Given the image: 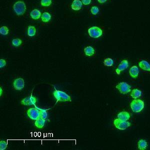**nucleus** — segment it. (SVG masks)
I'll return each mask as SVG.
<instances>
[{
	"label": "nucleus",
	"mask_w": 150,
	"mask_h": 150,
	"mask_svg": "<svg viewBox=\"0 0 150 150\" xmlns=\"http://www.w3.org/2000/svg\"><path fill=\"white\" fill-rule=\"evenodd\" d=\"M30 15H31L32 18L34 20H38V19H40L41 17L42 16L41 12L37 9H35L32 11L31 12Z\"/></svg>",
	"instance_id": "15"
},
{
	"label": "nucleus",
	"mask_w": 150,
	"mask_h": 150,
	"mask_svg": "<svg viewBox=\"0 0 150 150\" xmlns=\"http://www.w3.org/2000/svg\"><path fill=\"white\" fill-rule=\"evenodd\" d=\"M53 95L54 96L55 98L58 101H61V102L71 101V97L65 92L59 90H55L54 92H53Z\"/></svg>",
	"instance_id": "2"
},
{
	"label": "nucleus",
	"mask_w": 150,
	"mask_h": 150,
	"mask_svg": "<svg viewBox=\"0 0 150 150\" xmlns=\"http://www.w3.org/2000/svg\"><path fill=\"white\" fill-rule=\"evenodd\" d=\"M41 3L42 6H49L52 4V0H41Z\"/></svg>",
	"instance_id": "25"
},
{
	"label": "nucleus",
	"mask_w": 150,
	"mask_h": 150,
	"mask_svg": "<svg viewBox=\"0 0 150 150\" xmlns=\"http://www.w3.org/2000/svg\"><path fill=\"white\" fill-rule=\"evenodd\" d=\"M6 65V62L4 59L0 60V68H2L3 67H5Z\"/></svg>",
	"instance_id": "29"
},
{
	"label": "nucleus",
	"mask_w": 150,
	"mask_h": 150,
	"mask_svg": "<svg viewBox=\"0 0 150 150\" xmlns=\"http://www.w3.org/2000/svg\"><path fill=\"white\" fill-rule=\"evenodd\" d=\"M36 102H37V98L32 96L24 98L22 100L21 104L25 106H31L35 104Z\"/></svg>",
	"instance_id": "8"
},
{
	"label": "nucleus",
	"mask_w": 150,
	"mask_h": 150,
	"mask_svg": "<svg viewBox=\"0 0 150 150\" xmlns=\"http://www.w3.org/2000/svg\"><path fill=\"white\" fill-rule=\"evenodd\" d=\"M82 2L85 5H88L91 3V0H82Z\"/></svg>",
	"instance_id": "30"
},
{
	"label": "nucleus",
	"mask_w": 150,
	"mask_h": 150,
	"mask_svg": "<svg viewBox=\"0 0 150 150\" xmlns=\"http://www.w3.org/2000/svg\"><path fill=\"white\" fill-rule=\"evenodd\" d=\"M144 107V103L141 100H134L131 103V108L133 112H140Z\"/></svg>",
	"instance_id": "3"
},
{
	"label": "nucleus",
	"mask_w": 150,
	"mask_h": 150,
	"mask_svg": "<svg viewBox=\"0 0 150 150\" xmlns=\"http://www.w3.org/2000/svg\"><path fill=\"white\" fill-rule=\"evenodd\" d=\"M48 114L46 111L41 110L40 111V119H45L47 118Z\"/></svg>",
	"instance_id": "26"
},
{
	"label": "nucleus",
	"mask_w": 150,
	"mask_h": 150,
	"mask_svg": "<svg viewBox=\"0 0 150 150\" xmlns=\"http://www.w3.org/2000/svg\"><path fill=\"white\" fill-rule=\"evenodd\" d=\"M139 67L141 69L144 70V71H149L150 72V64L146 61H141L139 64Z\"/></svg>",
	"instance_id": "13"
},
{
	"label": "nucleus",
	"mask_w": 150,
	"mask_h": 150,
	"mask_svg": "<svg viewBox=\"0 0 150 150\" xmlns=\"http://www.w3.org/2000/svg\"><path fill=\"white\" fill-rule=\"evenodd\" d=\"M14 87L16 90H23L25 86V82L24 80L22 78H19L15 80L13 83Z\"/></svg>",
	"instance_id": "9"
},
{
	"label": "nucleus",
	"mask_w": 150,
	"mask_h": 150,
	"mask_svg": "<svg viewBox=\"0 0 150 150\" xmlns=\"http://www.w3.org/2000/svg\"><path fill=\"white\" fill-rule=\"evenodd\" d=\"M113 64H114V61L112 59H105L104 61V64L105 66H107V67L112 66Z\"/></svg>",
	"instance_id": "22"
},
{
	"label": "nucleus",
	"mask_w": 150,
	"mask_h": 150,
	"mask_svg": "<svg viewBox=\"0 0 150 150\" xmlns=\"http://www.w3.org/2000/svg\"><path fill=\"white\" fill-rule=\"evenodd\" d=\"M107 0H98V2L100 3V4H103V3H105L106 2Z\"/></svg>",
	"instance_id": "31"
},
{
	"label": "nucleus",
	"mask_w": 150,
	"mask_h": 150,
	"mask_svg": "<svg viewBox=\"0 0 150 150\" xmlns=\"http://www.w3.org/2000/svg\"><path fill=\"white\" fill-rule=\"evenodd\" d=\"M8 144L6 142L4 141H1L0 142V150H4L7 148Z\"/></svg>",
	"instance_id": "27"
},
{
	"label": "nucleus",
	"mask_w": 150,
	"mask_h": 150,
	"mask_svg": "<svg viewBox=\"0 0 150 150\" xmlns=\"http://www.w3.org/2000/svg\"><path fill=\"white\" fill-rule=\"evenodd\" d=\"M116 88L119 90L120 93L122 94H128L131 92V87L127 83L122 82L116 86Z\"/></svg>",
	"instance_id": "6"
},
{
	"label": "nucleus",
	"mask_w": 150,
	"mask_h": 150,
	"mask_svg": "<svg viewBox=\"0 0 150 150\" xmlns=\"http://www.w3.org/2000/svg\"><path fill=\"white\" fill-rule=\"evenodd\" d=\"M88 33L91 37L97 38L102 35L103 31L99 28L94 26L89 29Z\"/></svg>",
	"instance_id": "5"
},
{
	"label": "nucleus",
	"mask_w": 150,
	"mask_h": 150,
	"mask_svg": "<svg viewBox=\"0 0 150 150\" xmlns=\"http://www.w3.org/2000/svg\"><path fill=\"white\" fill-rule=\"evenodd\" d=\"M114 124L117 129L119 130H125L130 126L131 124L127 121H123L119 119H115Z\"/></svg>",
	"instance_id": "4"
},
{
	"label": "nucleus",
	"mask_w": 150,
	"mask_h": 150,
	"mask_svg": "<svg viewBox=\"0 0 150 150\" xmlns=\"http://www.w3.org/2000/svg\"><path fill=\"white\" fill-rule=\"evenodd\" d=\"M42 20L44 22H48L51 19V16L49 13L44 12L41 16Z\"/></svg>",
	"instance_id": "21"
},
{
	"label": "nucleus",
	"mask_w": 150,
	"mask_h": 150,
	"mask_svg": "<svg viewBox=\"0 0 150 150\" xmlns=\"http://www.w3.org/2000/svg\"><path fill=\"white\" fill-rule=\"evenodd\" d=\"M118 119L123 120V121H127L130 119V115L129 113L124 111V112H122L119 113L118 115Z\"/></svg>",
	"instance_id": "14"
},
{
	"label": "nucleus",
	"mask_w": 150,
	"mask_h": 150,
	"mask_svg": "<svg viewBox=\"0 0 150 150\" xmlns=\"http://www.w3.org/2000/svg\"><path fill=\"white\" fill-rule=\"evenodd\" d=\"M99 12V9L98 7L93 6L91 8V12L92 13V14L95 15H97Z\"/></svg>",
	"instance_id": "28"
},
{
	"label": "nucleus",
	"mask_w": 150,
	"mask_h": 150,
	"mask_svg": "<svg viewBox=\"0 0 150 150\" xmlns=\"http://www.w3.org/2000/svg\"><path fill=\"white\" fill-rule=\"evenodd\" d=\"M82 7V2L79 0H74L72 4V9L73 10H80Z\"/></svg>",
	"instance_id": "11"
},
{
	"label": "nucleus",
	"mask_w": 150,
	"mask_h": 150,
	"mask_svg": "<svg viewBox=\"0 0 150 150\" xmlns=\"http://www.w3.org/2000/svg\"><path fill=\"white\" fill-rule=\"evenodd\" d=\"M0 90H1V92H0V96H2V95L3 92L2 89L1 88H0Z\"/></svg>",
	"instance_id": "32"
},
{
	"label": "nucleus",
	"mask_w": 150,
	"mask_h": 150,
	"mask_svg": "<svg viewBox=\"0 0 150 150\" xmlns=\"http://www.w3.org/2000/svg\"><path fill=\"white\" fill-rule=\"evenodd\" d=\"M85 53L86 55V56H87L91 57L93 56L95 54V50L94 48L92 47H87L86 48H85Z\"/></svg>",
	"instance_id": "16"
},
{
	"label": "nucleus",
	"mask_w": 150,
	"mask_h": 150,
	"mask_svg": "<svg viewBox=\"0 0 150 150\" xmlns=\"http://www.w3.org/2000/svg\"><path fill=\"white\" fill-rule=\"evenodd\" d=\"M130 75L132 77L136 78L139 75V69L137 66H134L132 67L129 71Z\"/></svg>",
	"instance_id": "12"
},
{
	"label": "nucleus",
	"mask_w": 150,
	"mask_h": 150,
	"mask_svg": "<svg viewBox=\"0 0 150 150\" xmlns=\"http://www.w3.org/2000/svg\"><path fill=\"white\" fill-rule=\"evenodd\" d=\"M36 34V29L35 27L32 26H29L28 29V35L30 37H33Z\"/></svg>",
	"instance_id": "20"
},
{
	"label": "nucleus",
	"mask_w": 150,
	"mask_h": 150,
	"mask_svg": "<svg viewBox=\"0 0 150 150\" xmlns=\"http://www.w3.org/2000/svg\"><path fill=\"white\" fill-rule=\"evenodd\" d=\"M141 95H142V92L141 91L138 89H134L132 91L131 96L134 99H136L140 97Z\"/></svg>",
	"instance_id": "18"
},
{
	"label": "nucleus",
	"mask_w": 150,
	"mask_h": 150,
	"mask_svg": "<svg viewBox=\"0 0 150 150\" xmlns=\"http://www.w3.org/2000/svg\"><path fill=\"white\" fill-rule=\"evenodd\" d=\"M129 66V64L127 60H123L121 62L120 65L118 66L117 69L116 70V72L118 75H120L122 71L125 70V69L128 68Z\"/></svg>",
	"instance_id": "10"
},
{
	"label": "nucleus",
	"mask_w": 150,
	"mask_h": 150,
	"mask_svg": "<svg viewBox=\"0 0 150 150\" xmlns=\"http://www.w3.org/2000/svg\"><path fill=\"white\" fill-rule=\"evenodd\" d=\"M138 149L140 150H146V148H147L148 144L146 141L144 140H140L138 143Z\"/></svg>",
	"instance_id": "17"
},
{
	"label": "nucleus",
	"mask_w": 150,
	"mask_h": 150,
	"mask_svg": "<svg viewBox=\"0 0 150 150\" xmlns=\"http://www.w3.org/2000/svg\"><path fill=\"white\" fill-rule=\"evenodd\" d=\"M13 9L16 14L18 16L23 15L26 11V6L23 1H18L13 6Z\"/></svg>",
	"instance_id": "1"
},
{
	"label": "nucleus",
	"mask_w": 150,
	"mask_h": 150,
	"mask_svg": "<svg viewBox=\"0 0 150 150\" xmlns=\"http://www.w3.org/2000/svg\"><path fill=\"white\" fill-rule=\"evenodd\" d=\"M45 123V120L44 119L40 118L36 121L35 125L36 127L38 128L42 129V128L44 127Z\"/></svg>",
	"instance_id": "19"
},
{
	"label": "nucleus",
	"mask_w": 150,
	"mask_h": 150,
	"mask_svg": "<svg viewBox=\"0 0 150 150\" xmlns=\"http://www.w3.org/2000/svg\"><path fill=\"white\" fill-rule=\"evenodd\" d=\"M8 28L6 26H3L0 28V33L3 35H7L9 33Z\"/></svg>",
	"instance_id": "23"
},
{
	"label": "nucleus",
	"mask_w": 150,
	"mask_h": 150,
	"mask_svg": "<svg viewBox=\"0 0 150 150\" xmlns=\"http://www.w3.org/2000/svg\"><path fill=\"white\" fill-rule=\"evenodd\" d=\"M22 43V41L20 39H15L12 41V44L15 47H19Z\"/></svg>",
	"instance_id": "24"
},
{
	"label": "nucleus",
	"mask_w": 150,
	"mask_h": 150,
	"mask_svg": "<svg viewBox=\"0 0 150 150\" xmlns=\"http://www.w3.org/2000/svg\"><path fill=\"white\" fill-rule=\"evenodd\" d=\"M28 116L30 119L37 120L40 119V111L36 108H30L27 111Z\"/></svg>",
	"instance_id": "7"
}]
</instances>
